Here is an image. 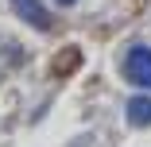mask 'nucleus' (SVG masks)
Masks as SVG:
<instances>
[{
	"label": "nucleus",
	"mask_w": 151,
	"mask_h": 147,
	"mask_svg": "<svg viewBox=\"0 0 151 147\" xmlns=\"http://www.w3.org/2000/svg\"><path fill=\"white\" fill-rule=\"evenodd\" d=\"M128 124H132V128H151V97L136 93V97L128 101Z\"/></svg>",
	"instance_id": "7ed1b4c3"
},
{
	"label": "nucleus",
	"mask_w": 151,
	"mask_h": 147,
	"mask_svg": "<svg viewBox=\"0 0 151 147\" xmlns=\"http://www.w3.org/2000/svg\"><path fill=\"white\" fill-rule=\"evenodd\" d=\"M124 74L132 85L139 89H151V47H132L124 58Z\"/></svg>",
	"instance_id": "f257e3e1"
},
{
	"label": "nucleus",
	"mask_w": 151,
	"mask_h": 147,
	"mask_svg": "<svg viewBox=\"0 0 151 147\" xmlns=\"http://www.w3.org/2000/svg\"><path fill=\"white\" fill-rule=\"evenodd\" d=\"M58 4H62V8H70V4H74V0H58Z\"/></svg>",
	"instance_id": "20e7f679"
},
{
	"label": "nucleus",
	"mask_w": 151,
	"mask_h": 147,
	"mask_svg": "<svg viewBox=\"0 0 151 147\" xmlns=\"http://www.w3.org/2000/svg\"><path fill=\"white\" fill-rule=\"evenodd\" d=\"M12 8H16L19 19H27L31 27H39V31H47V27H50V12L39 4V0H12Z\"/></svg>",
	"instance_id": "f03ea898"
}]
</instances>
